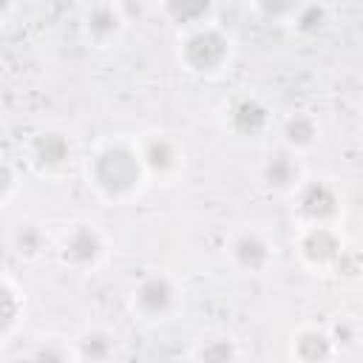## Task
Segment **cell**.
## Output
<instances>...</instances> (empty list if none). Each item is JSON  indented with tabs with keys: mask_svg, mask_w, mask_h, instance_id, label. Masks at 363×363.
Segmentation results:
<instances>
[{
	"mask_svg": "<svg viewBox=\"0 0 363 363\" xmlns=\"http://www.w3.org/2000/svg\"><path fill=\"white\" fill-rule=\"evenodd\" d=\"M31 363H65V354H62V349H60V346L45 343V346H40V349L34 352Z\"/></svg>",
	"mask_w": 363,
	"mask_h": 363,
	"instance_id": "cell-19",
	"label": "cell"
},
{
	"mask_svg": "<svg viewBox=\"0 0 363 363\" xmlns=\"http://www.w3.org/2000/svg\"><path fill=\"white\" fill-rule=\"evenodd\" d=\"M88 28L96 37H108L119 28V14L113 11V6H94L88 11Z\"/></svg>",
	"mask_w": 363,
	"mask_h": 363,
	"instance_id": "cell-12",
	"label": "cell"
},
{
	"mask_svg": "<svg viewBox=\"0 0 363 363\" xmlns=\"http://www.w3.org/2000/svg\"><path fill=\"white\" fill-rule=\"evenodd\" d=\"M295 349H298V357L301 360H306V363H323L329 357V352H332V343L320 332H303L298 337Z\"/></svg>",
	"mask_w": 363,
	"mask_h": 363,
	"instance_id": "cell-10",
	"label": "cell"
},
{
	"mask_svg": "<svg viewBox=\"0 0 363 363\" xmlns=\"http://www.w3.org/2000/svg\"><path fill=\"white\" fill-rule=\"evenodd\" d=\"M167 9H170L173 14H179V17H193V14H204V11H207V3H190V6H184V3L176 6V3H173V6H167Z\"/></svg>",
	"mask_w": 363,
	"mask_h": 363,
	"instance_id": "cell-21",
	"label": "cell"
},
{
	"mask_svg": "<svg viewBox=\"0 0 363 363\" xmlns=\"http://www.w3.org/2000/svg\"><path fill=\"white\" fill-rule=\"evenodd\" d=\"M264 176L272 187H289L298 179V164L286 153H275V156H269V162L264 167Z\"/></svg>",
	"mask_w": 363,
	"mask_h": 363,
	"instance_id": "cell-11",
	"label": "cell"
},
{
	"mask_svg": "<svg viewBox=\"0 0 363 363\" xmlns=\"http://www.w3.org/2000/svg\"><path fill=\"white\" fill-rule=\"evenodd\" d=\"M14 241H17V250H20V252L34 255V252H40V247H43V233H40L37 227L26 224V227H20V230H17Z\"/></svg>",
	"mask_w": 363,
	"mask_h": 363,
	"instance_id": "cell-17",
	"label": "cell"
},
{
	"mask_svg": "<svg viewBox=\"0 0 363 363\" xmlns=\"http://www.w3.org/2000/svg\"><path fill=\"white\" fill-rule=\"evenodd\" d=\"M94 179L105 193L122 196L139 182V159L128 147H108L94 162Z\"/></svg>",
	"mask_w": 363,
	"mask_h": 363,
	"instance_id": "cell-1",
	"label": "cell"
},
{
	"mask_svg": "<svg viewBox=\"0 0 363 363\" xmlns=\"http://www.w3.org/2000/svg\"><path fill=\"white\" fill-rule=\"evenodd\" d=\"M199 363H235V352L230 340H210L199 352Z\"/></svg>",
	"mask_w": 363,
	"mask_h": 363,
	"instance_id": "cell-16",
	"label": "cell"
},
{
	"mask_svg": "<svg viewBox=\"0 0 363 363\" xmlns=\"http://www.w3.org/2000/svg\"><path fill=\"white\" fill-rule=\"evenodd\" d=\"M301 247H303V255L315 264H326V261H335L340 255V241L326 227H315L312 233H306Z\"/></svg>",
	"mask_w": 363,
	"mask_h": 363,
	"instance_id": "cell-4",
	"label": "cell"
},
{
	"mask_svg": "<svg viewBox=\"0 0 363 363\" xmlns=\"http://www.w3.org/2000/svg\"><path fill=\"white\" fill-rule=\"evenodd\" d=\"M284 136L292 142V145H309L315 139V122L309 116H289L286 125H284Z\"/></svg>",
	"mask_w": 363,
	"mask_h": 363,
	"instance_id": "cell-14",
	"label": "cell"
},
{
	"mask_svg": "<svg viewBox=\"0 0 363 363\" xmlns=\"http://www.w3.org/2000/svg\"><path fill=\"white\" fill-rule=\"evenodd\" d=\"M34 153H37V159L43 164H51L54 167V164H62L68 159L71 145H68V139L62 133H43L34 142Z\"/></svg>",
	"mask_w": 363,
	"mask_h": 363,
	"instance_id": "cell-8",
	"label": "cell"
},
{
	"mask_svg": "<svg viewBox=\"0 0 363 363\" xmlns=\"http://www.w3.org/2000/svg\"><path fill=\"white\" fill-rule=\"evenodd\" d=\"M184 57L196 71H213L227 57V40L218 31H199L187 40Z\"/></svg>",
	"mask_w": 363,
	"mask_h": 363,
	"instance_id": "cell-2",
	"label": "cell"
},
{
	"mask_svg": "<svg viewBox=\"0 0 363 363\" xmlns=\"http://www.w3.org/2000/svg\"><path fill=\"white\" fill-rule=\"evenodd\" d=\"M136 298H139V306H142L145 312L159 315V312H164V309L173 303V286L167 284V278L153 275V278L142 281V286H139Z\"/></svg>",
	"mask_w": 363,
	"mask_h": 363,
	"instance_id": "cell-5",
	"label": "cell"
},
{
	"mask_svg": "<svg viewBox=\"0 0 363 363\" xmlns=\"http://www.w3.org/2000/svg\"><path fill=\"white\" fill-rule=\"evenodd\" d=\"M264 122H267V111L252 99H241L233 108V128L241 133H255L264 128Z\"/></svg>",
	"mask_w": 363,
	"mask_h": 363,
	"instance_id": "cell-9",
	"label": "cell"
},
{
	"mask_svg": "<svg viewBox=\"0 0 363 363\" xmlns=\"http://www.w3.org/2000/svg\"><path fill=\"white\" fill-rule=\"evenodd\" d=\"M99 250H102L99 235L91 227H77L65 241V258L74 264H91L99 255Z\"/></svg>",
	"mask_w": 363,
	"mask_h": 363,
	"instance_id": "cell-6",
	"label": "cell"
},
{
	"mask_svg": "<svg viewBox=\"0 0 363 363\" xmlns=\"http://www.w3.org/2000/svg\"><path fill=\"white\" fill-rule=\"evenodd\" d=\"M233 255H235V261H238L244 269H261V267L267 264L269 250H267V244H264L258 235L244 233V235L233 244Z\"/></svg>",
	"mask_w": 363,
	"mask_h": 363,
	"instance_id": "cell-7",
	"label": "cell"
},
{
	"mask_svg": "<svg viewBox=\"0 0 363 363\" xmlns=\"http://www.w3.org/2000/svg\"><path fill=\"white\" fill-rule=\"evenodd\" d=\"M3 301H6V312H3V332H9V329H11V323H14V312H17L11 286H3Z\"/></svg>",
	"mask_w": 363,
	"mask_h": 363,
	"instance_id": "cell-20",
	"label": "cell"
},
{
	"mask_svg": "<svg viewBox=\"0 0 363 363\" xmlns=\"http://www.w3.org/2000/svg\"><path fill=\"white\" fill-rule=\"evenodd\" d=\"M145 162L153 170H167L176 162V150H173V145L167 139H150L147 147H145Z\"/></svg>",
	"mask_w": 363,
	"mask_h": 363,
	"instance_id": "cell-13",
	"label": "cell"
},
{
	"mask_svg": "<svg viewBox=\"0 0 363 363\" xmlns=\"http://www.w3.org/2000/svg\"><path fill=\"white\" fill-rule=\"evenodd\" d=\"M320 23H323V9H318V6H303V9L298 11V26H301L303 31H315V28H320Z\"/></svg>",
	"mask_w": 363,
	"mask_h": 363,
	"instance_id": "cell-18",
	"label": "cell"
},
{
	"mask_svg": "<svg viewBox=\"0 0 363 363\" xmlns=\"http://www.w3.org/2000/svg\"><path fill=\"white\" fill-rule=\"evenodd\" d=\"M301 210H303V216H309L315 221H323V218L335 216V210H337L335 190L329 184H323V182L306 184L303 193H301Z\"/></svg>",
	"mask_w": 363,
	"mask_h": 363,
	"instance_id": "cell-3",
	"label": "cell"
},
{
	"mask_svg": "<svg viewBox=\"0 0 363 363\" xmlns=\"http://www.w3.org/2000/svg\"><path fill=\"white\" fill-rule=\"evenodd\" d=\"M79 349H82V357H88L91 363H99L111 354V337L105 332H88L79 340Z\"/></svg>",
	"mask_w": 363,
	"mask_h": 363,
	"instance_id": "cell-15",
	"label": "cell"
}]
</instances>
